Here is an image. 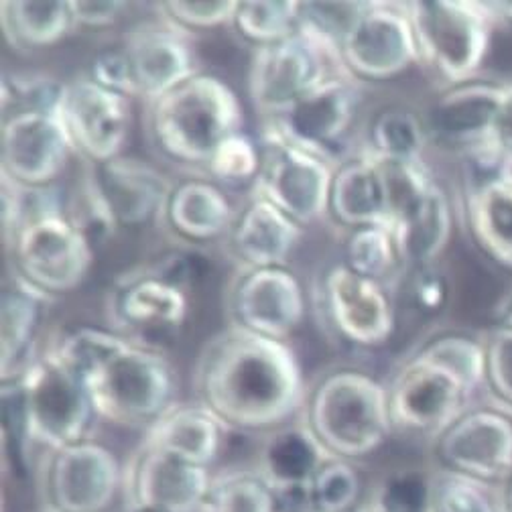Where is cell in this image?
I'll list each match as a JSON object with an SVG mask.
<instances>
[{
  "label": "cell",
  "instance_id": "cell-36",
  "mask_svg": "<svg viewBox=\"0 0 512 512\" xmlns=\"http://www.w3.org/2000/svg\"><path fill=\"white\" fill-rule=\"evenodd\" d=\"M435 476L421 468H399L382 476L368 504L370 512H433Z\"/></svg>",
  "mask_w": 512,
  "mask_h": 512
},
{
  "label": "cell",
  "instance_id": "cell-27",
  "mask_svg": "<svg viewBox=\"0 0 512 512\" xmlns=\"http://www.w3.org/2000/svg\"><path fill=\"white\" fill-rule=\"evenodd\" d=\"M228 429L206 405H175L147 429L143 445L189 464L210 468L222 452Z\"/></svg>",
  "mask_w": 512,
  "mask_h": 512
},
{
  "label": "cell",
  "instance_id": "cell-54",
  "mask_svg": "<svg viewBox=\"0 0 512 512\" xmlns=\"http://www.w3.org/2000/svg\"><path fill=\"white\" fill-rule=\"evenodd\" d=\"M283 512H317V510H313V508H301V510H283ZM354 512H364V506L358 508V510H354Z\"/></svg>",
  "mask_w": 512,
  "mask_h": 512
},
{
  "label": "cell",
  "instance_id": "cell-47",
  "mask_svg": "<svg viewBox=\"0 0 512 512\" xmlns=\"http://www.w3.org/2000/svg\"><path fill=\"white\" fill-rule=\"evenodd\" d=\"M88 76L106 90H112L126 98H139L133 63L131 57L126 55L124 47L98 53L90 63Z\"/></svg>",
  "mask_w": 512,
  "mask_h": 512
},
{
  "label": "cell",
  "instance_id": "cell-51",
  "mask_svg": "<svg viewBox=\"0 0 512 512\" xmlns=\"http://www.w3.org/2000/svg\"><path fill=\"white\" fill-rule=\"evenodd\" d=\"M494 27L512 25V3H484Z\"/></svg>",
  "mask_w": 512,
  "mask_h": 512
},
{
  "label": "cell",
  "instance_id": "cell-8",
  "mask_svg": "<svg viewBox=\"0 0 512 512\" xmlns=\"http://www.w3.org/2000/svg\"><path fill=\"white\" fill-rule=\"evenodd\" d=\"M7 248L13 273L49 297L82 285L96 254L70 216H45L23 224Z\"/></svg>",
  "mask_w": 512,
  "mask_h": 512
},
{
  "label": "cell",
  "instance_id": "cell-31",
  "mask_svg": "<svg viewBox=\"0 0 512 512\" xmlns=\"http://www.w3.org/2000/svg\"><path fill=\"white\" fill-rule=\"evenodd\" d=\"M466 220L488 259L512 269V175L466 191Z\"/></svg>",
  "mask_w": 512,
  "mask_h": 512
},
{
  "label": "cell",
  "instance_id": "cell-50",
  "mask_svg": "<svg viewBox=\"0 0 512 512\" xmlns=\"http://www.w3.org/2000/svg\"><path fill=\"white\" fill-rule=\"evenodd\" d=\"M494 143L512 155V82L504 86V98L494 131Z\"/></svg>",
  "mask_w": 512,
  "mask_h": 512
},
{
  "label": "cell",
  "instance_id": "cell-2",
  "mask_svg": "<svg viewBox=\"0 0 512 512\" xmlns=\"http://www.w3.org/2000/svg\"><path fill=\"white\" fill-rule=\"evenodd\" d=\"M149 131L173 161L208 167L216 149L242 131V104L232 86L198 74L149 104Z\"/></svg>",
  "mask_w": 512,
  "mask_h": 512
},
{
  "label": "cell",
  "instance_id": "cell-40",
  "mask_svg": "<svg viewBox=\"0 0 512 512\" xmlns=\"http://www.w3.org/2000/svg\"><path fill=\"white\" fill-rule=\"evenodd\" d=\"M202 512H279V500L256 472L232 474L214 480Z\"/></svg>",
  "mask_w": 512,
  "mask_h": 512
},
{
  "label": "cell",
  "instance_id": "cell-43",
  "mask_svg": "<svg viewBox=\"0 0 512 512\" xmlns=\"http://www.w3.org/2000/svg\"><path fill=\"white\" fill-rule=\"evenodd\" d=\"M263 159V147L240 131L216 149L206 169L216 183L240 185L261 177Z\"/></svg>",
  "mask_w": 512,
  "mask_h": 512
},
{
  "label": "cell",
  "instance_id": "cell-34",
  "mask_svg": "<svg viewBox=\"0 0 512 512\" xmlns=\"http://www.w3.org/2000/svg\"><path fill=\"white\" fill-rule=\"evenodd\" d=\"M131 342L133 338H126L114 332L98 328H80L68 336H63L47 350L63 368L74 374L80 382H84L86 387V384Z\"/></svg>",
  "mask_w": 512,
  "mask_h": 512
},
{
  "label": "cell",
  "instance_id": "cell-32",
  "mask_svg": "<svg viewBox=\"0 0 512 512\" xmlns=\"http://www.w3.org/2000/svg\"><path fill=\"white\" fill-rule=\"evenodd\" d=\"M0 27L15 49L49 47L76 29L70 3L63 0H3Z\"/></svg>",
  "mask_w": 512,
  "mask_h": 512
},
{
  "label": "cell",
  "instance_id": "cell-20",
  "mask_svg": "<svg viewBox=\"0 0 512 512\" xmlns=\"http://www.w3.org/2000/svg\"><path fill=\"white\" fill-rule=\"evenodd\" d=\"M131 508L157 512H202L214 488L210 468L141 445L126 474Z\"/></svg>",
  "mask_w": 512,
  "mask_h": 512
},
{
  "label": "cell",
  "instance_id": "cell-18",
  "mask_svg": "<svg viewBox=\"0 0 512 512\" xmlns=\"http://www.w3.org/2000/svg\"><path fill=\"white\" fill-rule=\"evenodd\" d=\"M124 51L133 63L139 98L149 104L200 74L189 31L161 13L128 29Z\"/></svg>",
  "mask_w": 512,
  "mask_h": 512
},
{
  "label": "cell",
  "instance_id": "cell-38",
  "mask_svg": "<svg viewBox=\"0 0 512 512\" xmlns=\"http://www.w3.org/2000/svg\"><path fill=\"white\" fill-rule=\"evenodd\" d=\"M346 265L362 277L387 285V279L403 267L393 232L384 226L352 230L346 242Z\"/></svg>",
  "mask_w": 512,
  "mask_h": 512
},
{
  "label": "cell",
  "instance_id": "cell-21",
  "mask_svg": "<svg viewBox=\"0 0 512 512\" xmlns=\"http://www.w3.org/2000/svg\"><path fill=\"white\" fill-rule=\"evenodd\" d=\"M232 311L234 324L273 340H287L305 317V289L289 267L246 269L232 291Z\"/></svg>",
  "mask_w": 512,
  "mask_h": 512
},
{
  "label": "cell",
  "instance_id": "cell-19",
  "mask_svg": "<svg viewBox=\"0 0 512 512\" xmlns=\"http://www.w3.org/2000/svg\"><path fill=\"white\" fill-rule=\"evenodd\" d=\"M120 484L116 456L96 441L84 439L49 458L47 492L53 512H104Z\"/></svg>",
  "mask_w": 512,
  "mask_h": 512
},
{
  "label": "cell",
  "instance_id": "cell-23",
  "mask_svg": "<svg viewBox=\"0 0 512 512\" xmlns=\"http://www.w3.org/2000/svg\"><path fill=\"white\" fill-rule=\"evenodd\" d=\"M96 177L118 226H141L163 216L173 185L153 165L135 157H116L96 165Z\"/></svg>",
  "mask_w": 512,
  "mask_h": 512
},
{
  "label": "cell",
  "instance_id": "cell-13",
  "mask_svg": "<svg viewBox=\"0 0 512 512\" xmlns=\"http://www.w3.org/2000/svg\"><path fill=\"white\" fill-rule=\"evenodd\" d=\"M61 120L88 163L102 165L122 155L131 133V98L96 84L88 74L66 82Z\"/></svg>",
  "mask_w": 512,
  "mask_h": 512
},
{
  "label": "cell",
  "instance_id": "cell-55",
  "mask_svg": "<svg viewBox=\"0 0 512 512\" xmlns=\"http://www.w3.org/2000/svg\"><path fill=\"white\" fill-rule=\"evenodd\" d=\"M364 512H370V510H368V508H366V506H364Z\"/></svg>",
  "mask_w": 512,
  "mask_h": 512
},
{
  "label": "cell",
  "instance_id": "cell-29",
  "mask_svg": "<svg viewBox=\"0 0 512 512\" xmlns=\"http://www.w3.org/2000/svg\"><path fill=\"white\" fill-rule=\"evenodd\" d=\"M236 216L226 191L212 179H187L175 185L163 210L171 230L189 242L230 234Z\"/></svg>",
  "mask_w": 512,
  "mask_h": 512
},
{
  "label": "cell",
  "instance_id": "cell-44",
  "mask_svg": "<svg viewBox=\"0 0 512 512\" xmlns=\"http://www.w3.org/2000/svg\"><path fill=\"white\" fill-rule=\"evenodd\" d=\"M433 512H506L502 496L480 482L441 472L435 476Z\"/></svg>",
  "mask_w": 512,
  "mask_h": 512
},
{
  "label": "cell",
  "instance_id": "cell-6",
  "mask_svg": "<svg viewBox=\"0 0 512 512\" xmlns=\"http://www.w3.org/2000/svg\"><path fill=\"white\" fill-rule=\"evenodd\" d=\"M13 382L29 445H41L53 454L86 439L92 417H98L90 393L49 350Z\"/></svg>",
  "mask_w": 512,
  "mask_h": 512
},
{
  "label": "cell",
  "instance_id": "cell-30",
  "mask_svg": "<svg viewBox=\"0 0 512 512\" xmlns=\"http://www.w3.org/2000/svg\"><path fill=\"white\" fill-rule=\"evenodd\" d=\"M49 295L41 293L13 273L0 299V380H15L35 360L33 342L41 319V305Z\"/></svg>",
  "mask_w": 512,
  "mask_h": 512
},
{
  "label": "cell",
  "instance_id": "cell-33",
  "mask_svg": "<svg viewBox=\"0 0 512 512\" xmlns=\"http://www.w3.org/2000/svg\"><path fill=\"white\" fill-rule=\"evenodd\" d=\"M431 137L425 118L407 108H387L376 114L370 126V143L366 153L401 163L425 161V151Z\"/></svg>",
  "mask_w": 512,
  "mask_h": 512
},
{
  "label": "cell",
  "instance_id": "cell-39",
  "mask_svg": "<svg viewBox=\"0 0 512 512\" xmlns=\"http://www.w3.org/2000/svg\"><path fill=\"white\" fill-rule=\"evenodd\" d=\"M301 3H277V0H254L238 3L232 25L238 33L261 45H271L291 37L299 27Z\"/></svg>",
  "mask_w": 512,
  "mask_h": 512
},
{
  "label": "cell",
  "instance_id": "cell-22",
  "mask_svg": "<svg viewBox=\"0 0 512 512\" xmlns=\"http://www.w3.org/2000/svg\"><path fill=\"white\" fill-rule=\"evenodd\" d=\"M504 86L478 78L447 86L423 116L431 141L460 155L494 141Z\"/></svg>",
  "mask_w": 512,
  "mask_h": 512
},
{
  "label": "cell",
  "instance_id": "cell-41",
  "mask_svg": "<svg viewBox=\"0 0 512 512\" xmlns=\"http://www.w3.org/2000/svg\"><path fill=\"white\" fill-rule=\"evenodd\" d=\"M360 476L348 460L334 458L309 488V504L317 512H354L360 506Z\"/></svg>",
  "mask_w": 512,
  "mask_h": 512
},
{
  "label": "cell",
  "instance_id": "cell-14",
  "mask_svg": "<svg viewBox=\"0 0 512 512\" xmlns=\"http://www.w3.org/2000/svg\"><path fill=\"white\" fill-rule=\"evenodd\" d=\"M334 458L303 417L267 433L254 472L275 492L279 512L301 510L311 508L309 488Z\"/></svg>",
  "mask_w": 512,
  "mask_h": 512
},
{
  "label": "cell",
  "instance_id": "cell-25",
  "mask_svg": "<svg viewBox=\"0 0 512 512\" xmlns=\"http://www.w3.org/2000/svg\"><path fill=\"white\" fill-rule=\"evenodd\" d=\"M454 218L452 196L437 181L389 228L397 244L401 265L409 271L435 267L452 240Z\"/></svg>",
  "mask_w": 512,
  "mask_h": 512
},
{
  "label": "cell",
  "instance_id": "cell-53",
  "mask_svg": "<svg viewBox=\"0 0 512 512\" xmlns=\"http://www.w3.org/2000/svg\"><path fill=\"white\" fill-rule=\"evenodd\" d=\"M502 500H504V510L512 512V478L502 488Z\"/></svg>",
  "mask_w": 512,
  "mask_h": 512
},
{
  "label": "cell",
  "instance_id": "cell-28",
  "mask_svg": "<svg viewBox=\"0 0 512 512\" xmlns=\"http://www.w3.org/2000/svg\"><path fill=\"white\" fill-rule=\"evenodd\" d=\"M330 214L352 230L391 226L389 189L380 163L366 151L336 169Z\"/></svg>",
  "mask_w": 512,
  "mask_h": 512
},
{
  "label": "cell",
  "instance_id": "cell-4",
  "mask_svg": "<svg viewBox=\"0 0 512 512\" xmlns=\"http://www.w3.org/2000/svg\"><path fill=\"white\" fill-rule=\"evenodd\" d=\"M98 417L124 427H153L175 407L177 376L157 350L131 342L88 384Z\"/></svg>",
  "mask_w": 512,
  "mask_h": 512
},
{
  "label": "cell",
  "instance_id": "cell-37",
  "mask_svg": "<svg viewBox=\"0 0 512 512\" xmlns=\"http://www.w3.org/2000/svg\"><path fill=\"white\" fill-rule=\"evenodd\" d=\"M0 106L3 118L23 112L59 114L63 96H66V82L47 74H21L5 72L0 82Z\"/></svg>",
  "mask_w": 512,
  "mask_h": 512
},
{
  "label": "cell",
  "instance_id": "cell-1",
  "mask_svg": "<svg viewBox=\"0 0 512 512\" xmlns=\"http://www.w3.org/2000/svg\"><path fill=\"white\" fill-rule=\"evenodd\" d=\"M202 405L230 429L273 431L307 407L301 362L285 340L254 334L238 324L216 334L198 360Z\"/></svg>",
  "mask_w": 512,
  "mask_h": 512
},
{
  "label": "cell",
  "instance_id": "cell-11",
  "mask_svg": "<svg viewBox=\"0 0 512 512\" xmlns=\"http://www.w3.org/2000/svg\"><path fill=\"white\" fill-rule=\"evenodd\" d=\"M387 387L393 427L433 439L472 407L476 395L460 378L419 356H411Z\"/></svg>",
  "mask_w": 512,
  "mask_h": 512
},
{
  "label": "cell",
  "instance_id": "cell-12",
  "mask_svg": "<svg viewBox=\"0 0 512 512\" xmlns=\"http://www.w3.org/2000/svg\"><path fill=\"white\" fill-rule=\"evenodd\" d=\"M342 61L356 80H391L421 66L407 3H366L342 43Z\"/></svg>",
  "mask_w": 512,
  "mask_h": 512
},
{
  "label": "cell",
  "instance_id": "cell-42",
  "mask_svg": "<svg viewBox=\"0 0 512 512\" xmlns=\"http://www.w3.org/2000/svg\"><path fill=\"white\" fill-rule=\"evenodd\" d=\"M364 7L366 3H301L297 29L342 55V43Z\"/></svg>",
  "mask_w": 512,
  "mask_h": 512
},
{
  "label": "cell",
  "instance_id": "cell-45",
  "mask_svg": "<svg viewBox=\"0 0 512 512\" xmlns=\"http://www.w3.org/2000/svg\"><path fill=\"white\" fill-rule=\"evenodd\" d=\"M486 350V389L496 397L500 407L512 413V330L498 326L486 338Z\"/></svg>",
  "mask_w": 512,
  "mask_h": 512
},
{
  "label": "cell",
  "instance_id": "cell-49",
  "mask_svg": "<svg viewBox=\"0 0 512 512\" xmlns=\"http://www.w3.org/2000/svg\"><path fill=\"white\" fill-rule=\"evenodd\" d=\"M76 27H106L120 19L128 9L122 0H70Z\"/></svg>",
  "mask_w": 512,
  "mask_h": 512
},
{
  "label": "cell",
  "instance_id": "cell-48",
  "mask_svg": "<svg viewBox=\"0 0 512 512\" xmlns=\"http://www.w3.org/2000/svg\"><path fill=\"white\" fill-rule=\"evenodd\" d=\"M447 297H450V287H447L445 277L435 267L413 271L411 299L415 301L419 311H441L447 303Z\"/></svg>",
  "mask_w": 512,
  "mask_h": 512
},
{
  "label": "cell",
  "instance_id": "cell-15",
  "mask_svg": "<svg viewBox=\"0 0 512 512\" xmlns=\"http://www.w3.org/2000/svg\"><path fill=\"white\" fill-rule=\"evenodd\" d=\"M360 108L358 80L350 74L334 76L299 98L269 126L289 143L330 159L342 143Z\"/></svg>",
  "mask_w": 512,
  "mask_h": 512
},
{
  "label": "cell",
  "instance_id": "cell-3",
  "mask_svg": "<svg viewBox=\"0 0 512 512\" xmlns=\"http://www.w3.org/2000/svg\"><path fill=\"white\" fill-rule=\"evenodd\" d=\"M305 419L328 450L342 460L374 454L395 429L387 384L352 368L319 380L307 401Z\"/></svg>",
  "mask_w": 512,
  "mask_h": 512
},
{
  "label": "cell",
  "instance_id": "cell-26",
  "mask_svg": "<svg viewBox=\"0 0 512 512\" xmlns=\"http://www.w3.org/2000/svg\"><path fill=\"white\" fill-rule=\"evenodd\" d=\"M120 326L143 332H165L179 328L189 311L187 291L157 275L153 269L124 277L112 303Z\"/></svg>",
  "mask_w": 512,
  "mask_h": 512
},
{
  "label": "cell",
  "instance_id": "cell-46",
  "mask_svg": "<svg viewBox=\"0 0 512 512\" xmlns=\"http://www.w3.org/2000/svg\"><path fill=\"white\" fill-rule=\"evenodd\" d=\"M236 9L238 3H232V0H222V3H212V0H206V3H181V0H171V3L159 5L161 15L187 29L189 33L194 29L232 25Z\"/></svg>",
  "mask_w": 512,
  "mask_h": 512
},
{
  "label": "cell",
  "instance_id": "cell-35",
  "mask_svg": "<svg viewBox=\"0 0 512 512\" xmlns=\"http://www.w3.org/2000/svg\"><path fill=\"white\" fill-rule=\"evenodd\" d=\"M415 356L454 374L474 393L486 387L488 350L482 338L464 332L439 334L423 344Z\"/></svg>",
  "mask_w": 512,
  "mask_h": 512
},
{
  "label": "cell",
  "instance_id": "cell-7",
  "mask_svg": "<svg viewBox=\"0 0 512 512\" xmlns=\"http://www.w3.org/2000/svg\"><path fill=\"white\" fill-rule=\"evenodd\" d=\"M342 74H350L342 55L297 29L283 41L256 47L248 96L256 110L275 118L319 84Z\"/></svg>",
  "mask_w": 512,
  "mask_h": 512
},
{
  "label": "cell",
  "instance_id": "cell-17",
  "mask_svg": "<svg viewBox=\"0 0 512 512\" xmlns=\"http://www.w3.org/2000/svg\"><path fill=\"white\" fill-rule=\"evenodd\" d=\"M74 153L76 145L59 114L23 112L3 118L0 175L19 185H51Z\"/></svg>",
  "mask_w": 512,
  "mask_h": 512
},
{
  "label": "cell",
  "instance_id": "cell-10",
  "mask_svg": "<svg viewBox=\"0 0 512 512\" xmlns=\"http://www.w3.org/2000/svg\"><path fill=\"white\" fill-rule=\"evenodd\" d=\"M435 441L443 472L490 488L512 478V415L500 405L470 407Z\"/></svg>",
  "mask_w": 512,
  "mask_h": 512
},
{
  "label": "cell",
  "instance_id": "cell-9",
  "mask_svg": "<svg viewBox=\"0 0 512 512\" xmlns=\"http://www.w3.org/2000/svg\"><path fill=\"white\" fill-rule=\"evenodd\" d=\"M263 171L256 179V196L267 198L299 226H309L330 214L336 169L328 157L285 141L267 124L263 133Z\"/></svg>",
  "mask_w": 512,
  "mask_h": 512
},
{
  "label": "cell",
  "instance_id": "cell-5",
  "mask_svg": "<svg viewBox=\"0 0 512 512\" xmlns=\"http://www.w3.org/2000/svg\"><path fill=\"white\" fill-rule=\"evenodd\" d=\"M421 51V66L450 86L478 78L486 63L492 31L484 3L476 0H421L407 3Z\"/></svg>",
  "mask_w": 512,
  "mask_h": 512
},
{
  "label": "cell",
  "instance_id": "cell-52",
  "mask_svg": "<svg viewBox=\"0 0 512 512\" xmlns=\"http://www.w3.org/2000/svg\"><path fill=\"white\" fill-rule=\"evenodd\" d=\"M498 326L512 330V291L504 297L502 305L498 307Z\"/></svg>",
  "mask_w": 512,
  "mask_h": 512
},
{
  "label": "cell",
  "instance_id": "cell-24",
  "mask_svg": "<svg viewBox=\"0 0 512 512\" xmlns=\"http://www.w3.org/2000/svg\"><path fill=\"white\" fill-rule=\"evenodd\" d=\"M230 246L246 269L287 267L301 242L303 226L263 196H254L236 216Z\"/></svg>",
  "mask_w": 512,
  "mask_h": 512
},
{
  "label": "cell",
  "instance_id": "cell-16",
  "mask_svg": "<svg viewBox=\"0 0 512 512\" xmlns=\"http://www.w3.org/2000/svg\"><path fill=\"white\" fill-rule=\"evenodd\" d=\"M324 309L334 330L346 342L362 348L387 344L397 326L389 287L358 275L346 263L326 273Z\"/></svg>",
  "mask_w": 512,
  "mask_h": 512
}]
</instances>
